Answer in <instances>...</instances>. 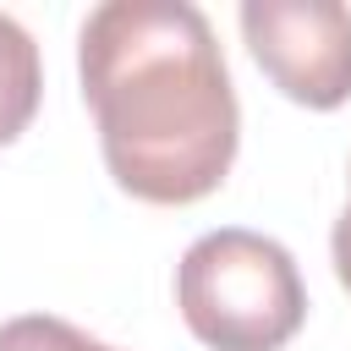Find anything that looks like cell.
Wrapping results in <instances>:
<instances>
[{"mask_svg": "<svg viewBox=\"0 0 351 351\" xmlns=\"http://www.w3.org/2000/svg\"><path fill=\"white\" fill-rule=\"evenodd\" d=\"M77 77L104 170L137 203L208 197L241 143L225 49L192 0H104L77 33Z\"/></svg>", "mask_w": 351, "mask_h": 351, "instance_id": "6da1fadb", "label": "cell"}, {"mask_svg": "<svg viewBox=\"0 0 351 351\" xmlns=\"http://www.w3.org/2000/svg\"><path fill=\"white\" fill-rule=\"evenodd\" d=\"M176 307L208 351H280L307 324V285L274 236L225 225L181 252Z\"/></svg>", "mask_w": 351, "mask_h": 351, "instance_id": "7a4b0ae2", "label": "cell"}, {"mask_svg": "<svg viewBox=\"0 0 351 351\" xmlns=\"http://www.w3.org/2000/svg\"><path fill=\"white\" fill-rule=\"evenodd\" d=\"M241 38L263 77L307 110L351 99V5L340 0H241Z\"/></svg>", "mask_w": 351, "mask_h": 351, "instance_id": "3957f363", "label": "cell"}, {"mask_svg": "<svg viewBox=\"0 0 351 351\" xmlns=\"http://www.w3.org/2000/svg\"><path fill=\"white\" fill-rule=\"evenodd\" d=\"M38 99H44V60H38V44L33 33L0 11V148L16 143L33 115H38Z\"/></svg>", "mask_w": 351, "mask_h": 351, "instance_id": "277c9868", "label": "cell"}, {"mask_svg": "<svg viewBox=\"0 0 351 351\" xmlns=\"http://www.w3.org/2000/svg\"><path fill=\"white\" fill-rule=\"evenodd\" d=\"M0 351H115V346L93 340L88 329H77L55 313H22V318L0 324Z\"/></svg>", "mask_w": 351, "mask_h": 351, "instance_id": "5b68a950", "label": "cell"}, {"mask_svg": "<svg viewBox=\"0 0 351 351\" xmlns=\"http://www.w3.org/2000/svg\"><path fill=\"white\" fill-rule=\"evenodd\" d=\"M329 258H335V280L351 291V203L340 208L335 219V236H329Z\"/></svg>", "mask_w": 351, "mask_h": 351, "instance_id": "8992f818", "label": "cell"}]
</instances>
